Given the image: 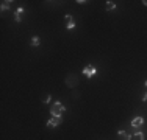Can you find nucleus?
<instances>
[{"label": "nucleus", "mask_w": 147, "mask_h": 140, "mask_svg": "<svg viewBox=\"0 0 147 140\" xmlns=\"http://www.w3.org/2000/svg\"><path fill=\"white\" fill-rule=\"evenodd\" d=\"M96 73H97V69H96L94 65H85V69H83V75H85L86 78H92Z\"/></svg>", "instance_id": "7ed1b4c3"}, {"label": "nucleus", "mask_w": 147, "mask_h": 140, "mask_svg": "<svg viewBox=\"0 0 147 140\" xmlns=\"http://www.w3.org/2000/svg\"><path fill=\"white\" fill-rule=\"evenodd\" d=\"M11 0H3L2 2V5H0V9H2V11H5V9H9L11 8Z\"/></svg>", "instance_id": "0eeeda50"}, {"label": "nucleus", "mask_w": 147, "mask_h": 140, "mask_svg": "<svg viewBox=\"0 0 147 140\" xmlns=\"http://www.w3.org/2000/svg\"><path fill=\"white\" fill-rule=\"evenodd\" d=\"M142 5H144V6H147V0H142Z\"/></svg>", "instance_id": "f3484780"}, {"label": "nucleus", "mask_w": 147, "mask_h": 140, "mask_svg": "<svg viewBox=\"0 0 147 140\" xmlns=\"http://www.w3.org/2000/svg\"><path fill=\"white\" fill-rule=\"evenodd\" d=\"M64 111H66V108H64V106H63L59 101L53 103L52 108H50V114H52V115H56V117H61Z\"/></svg>", "instance_id": "f257e3e1"}, {"label": "nucleus", "mask_w": 147, "mask_h": 140, "mask_svg": "<svg viewBox=\"0 0 147 140\" xmlns=\"http://www.w3.org/2000/svg\"><path fill=\"white\" fill-rule=\"evenodd\" d=\"M78 76L75 75V73H67V75H66V84H67V87H77V86H78Z\"/></svg>", "instance_id": "f03ea898"}, {"label": "nucleus", "mask_w": 147, "mask_h": 140, "mask_svg": "<svg viewBox=\"0 0 147 140\" xmlns=\"http://www.w3.org/2000/svg\"><path fill=\"white\" fill-rule=\"evenodd\" d=\"M41 101H42V103H49V101H50V95H49V93H44V95H42Z\"/></svg>", "instance_id": "9b49d317"}, {"label": "nucleus", "mask_w": 147, "mask_h": 140, "mask_svg": "<svg viewBox=\"0 0 147 140\" xmlns=\"http://www.w3.org/2000/svg\"><path fill=\"white\" fill-rule=\"evenodd\" d=\"M66 22H67V23H71V22H74V17H72L71 14H67V16H66Z\"/></svg>", "instance_id": "ddd939ff"}, {"label": "nucleus", "mask_w": 147, "mask_h": 140, "mask_svg": "<svg viewBox=\"0 0 147 140\" xmlns=\"http://www.w3.org/2000/svg\"><path fill=\"white\" fill-rule=\"evenodd\" d=\"M141 100H142V101H146V100H147V92H144V93L141 95Z\"/></svg>", "instance_id": "2eb2a0df"}, {"label": "nucleus", "mask_w": 147, "mask_h": 140, "mask_svg": "<svg viewBox=\"0 0 147 140\" xmlns=\"http://www.w3.org/2000/svg\"><path fill=\"white\" fill-rule=\"evenodd\" d=\"M144 125V118H142V117H135V118L132 120V126L133 128H141V126Z\"/></svg>", "instance_id": "39448f33"}, {"label": "nucleus", "mask_w": 147, "mask_h": 140, "mask_svg": "<svg viewBox=\"0 0 147 140\" xmlns=\"http://www.w3.org/2000/svg\"><path fill=\"white\" fill-rule=\"evenodd\" d=\"M22 14H24V8H17V11H16V16H21V17H22Z\"/></svg>", "instance_id": "f8f14e48"}, {"label": "nucleus", "mask_w": 147, "mask_h": 140, "mask_svg": "<svg viewBox=\"0 0 147 140\" xmlns=\"http://www.w3.org/2000/svg\"><path fill=\"white\" fill-rule=\"evenodd\" d=\"M118 137L121 140H132V135H130L128 132H125V131H119L118 132Z\"/></svg>", "instance_id": "423d86ee"}, {"label": "nucleus", "mask_w": 147, "mask_h": 140, "mask_svg": "<svg viewBox=\"0 0 147 140\" xmlns=\"http://www.w3.org/2000/svg\"><path fill=\"white\" fill-rule=\"evenodd\" d=\"M133 139L135 140H144V134H142V132H136V134L133 135Z\"/></svg>", "instance_id": "9d476101"}, {"label": "nucleus", "mask_w": 147, "mask_h": 140, "mask_svg": "<svg viewBox=\"0 0 147 140\" xmlns=\"http://www.w3.org/2000/svg\"><path fill=\"white\" fill-rule=\"evenodd\" d=\"M75 28V22H71V23H67V30H74Z\"/></svg>", "instance_id": "4468645a"}, {"label": "nucleus", "mask_w": 147, "mask_h": 140, "mask_svg": "<svg viewBox=\"0 0 147 140\" xmlns=\"http://www.w3.org/2000/svg\"><path fill=\"white\" fill-rule=\"evenodd\" d=\"M14 19H16V22H21V20H22V17H21V16H16Z\"/></svg>", "instance_id": "dca6fc26"}, {"label": "nucleus", "mask_w": 147, "mask_h": 140, "mask_svg": "<svg viewBox=\"0 0 147 140\" xmlns=\"http://www.w3.org/2000/svg\"><path fill=\"white\" fill-rule=\"evenodd\" d=\"M105 8H106V11H111V9L116 8V3H114V2H106Z\"/></svg>", "instance_id": "1a4fd4ad"}, {"label": "nucleus", "mask_w": 147, "mask_h": 140, "mask_svg": "<svg viewBox=\"0 0 147 140\" xmlns=\"http://www.w3.org/2000/svg\"><path fill=\"white\" fill-rule=\"evenodd\" d=\"M39 42H41V39H39L38 36H33V38H31V42H30V44H31L33 47H38Z\"/></svg>", "instance_id": "6e6552de"}, {"label": "nucleus", "mask_w": 147, "mask_h": 140, "mask_svg": "<svg viewBox=\"0 0 147 140\" xmlns=\"http://www.w3.org/2000/svg\"><path fill=\"white\" fill-rule=\"evenodd\" d=\"M61 122H63L61 117L52 115V118H50L49 122H47V126H49V128H55V126H59V125H61Z\"/></svg>", "instance_id": "20e7f679"}]
</instances>
